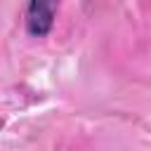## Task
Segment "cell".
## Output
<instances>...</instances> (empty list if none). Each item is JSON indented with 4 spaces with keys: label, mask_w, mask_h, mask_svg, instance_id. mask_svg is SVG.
Here are the masks:
<instances>
[{
    "label": "cell",
    "mask_w": 151,
    "mask_h": 151,
    "mask_svg": "<svg viewBox=\"0 0 151 151\" xmlns=\"http://www.w3.org/2000/svg\"><path fill=\"white\" fill-rule=\"evenodd\" d=\"M61 0H28L26 9V31L31 38H45L52 26Z\"/></svg>",
    "instance_id": "cell-1"
}]
</instances>
